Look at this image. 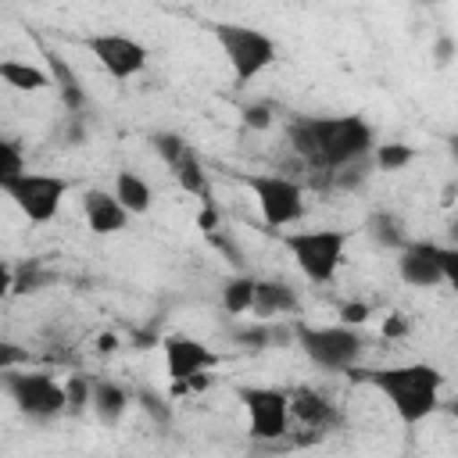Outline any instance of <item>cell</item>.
I'll return each instance as SVG.
<instances>
[{
    "mask_svg": "<svg viewBox=\"0 0 458 458\" xmlns=\"http://www.w3.org/2000/svg\"><path fill=\"white\" fill-rule=\"evenodd\" d=\"M247 186L258 197V208L272 229L293 225L304 215V193L286 175H247Z\"/></svg>",
    "mask_w": 458,
    "mask_h": 458,
    "instance_id": "obj_9",
    "label": "cell"
},
{
    "mask_svg": "<svg viewBox=\"0 0 458 458\" xmlns=\"http://www.w3.org/2000/svg\"><path fill=\"white\" fill-rule=\"evenodd\" d=\"M82 211H86V222L93 233L107 236V233H122L125 222H129V211L118 204L114 193H104V190H86L82 197Z\"/></svg>",
    "mask_w": 458,
    "mask_h": 458,
    "instance_id": "obj_13",
    "label": "cell"
},
{
    "mask_svg": "<svg viewBox=\"0 0 458 458\" xmlns=\"http://www.w3.org/2000/svg\"><path fill=\"white\" fill-rule=\"evenodd\" d=\"M411 157H415V150H411L408 143H376V165H379L383 172H397V168H404Z\"/></svg>",
    "mask_w": 458,
    "mask_h": 458,
    "instance_id": "obj_23",
    "label": "cell"
},
{
    "mask_svg": "<svg viewBox=\"0 0 458 458\" xmlns=\"http://www.w3.org/2000/svg\"><path fill=\"white\" fill-rule=\"evenodd\" d=\"M283 243L311 283H329L344 258L347 236L340 229H304V233H283Z\"/></svg>",
    "mask_w": 458,
    "mask_h": 458,
    "instance_id": "obj_4",
    "label": "cell"
},
{
    "mask_svg": "<svg viewBox=\"0 0 458 458\" xmlns=\"http://www.w3.org/2000/svg\"><path fill=\"white\" fill-rule=\"evenodd\" d=\"M89 390H93V383H89L86 376H72V379L64 383V408H68V411H82L86 401H89Z\"/></svg>",
    "mask_w": 458,
    "mask_h": 458,
    "instance_id": "obj_26",
    "label": "cell"
},
{
    "mask_svg": "<svg viewBox=\"0 0 458 458\" xmlns=\"http://www.w3.org/2000/svg\"><path fill=\"white\" fill-rule=\"evenodd\" d=\"M340 318H344V326H358L369 318V308L358 301H347V304H340Z\"/></svg>",
    "mask_w": 458,
    "mask_h": 458,
    "instance_id": "obj_33",
    "label": "cell"
},
{
    "mask_svg": "<svg viewBox=\"0 0 458 458\" xmlns=\"http://www.w3.org/2000/svg\"><path fill=\"white\" fill-rule=\"evenodd\" d=\"M114 197H118V204H122L125 211H147V208H150V186H147L140 175H132V172H118V179H114Z\"/></svg>",
    "mask_w": 458,
    "mask_h": 458,
    "instance_id": "obj_20",
    "label": "cell"
},
{
    "mask_svg": "<svg viewBox=\"0 0 458 458\" xmlns=\"http://www.w3.org/2000/svg\"><path fill=\"white\" fill-rule=\"evenodd\" d=\"M32 361V354L25 351V347H18V344H0V372L4 369H21V365H29Z\"/></svg>",
    "mask_w": 458,
    "mask_h": 458,
    "instance_id": "obj_29",
    "label": "cell"
},
{
    "mask_svg": "<svg viewBox=\"0 0 458 458\" xmlns=\"http://www.w3.org/2000/svg\"><path fill=\"white\" fill-rule=\"evenodd\" d=\"M369 229H372V236L383 243V247H404L408 240H404V225L394 218V215H386V211H379V215H372L369 218Z\"/></svg>",
    "mask_w": 458,
    "mask_h": 458,
    "instance_id": "obj_22",
    "label": "cell"
},
{
    "mask_svg": "<svg viewBox=\"0 0 458 458\" xmlns=\"http://www.w3.org/2000/svg\"><path fill=\"white\" fill-rule=\"evenodd\" d=\"M250 297H254V279H247V276L229 279V283H225V290H222V304H225V311H229V315L250 311Z\"/></svg>",
    "mask_w": 458,
    "mask_h": 458,
    "instance_id": "obj_21",
    "label": "cell"
},
{
    "mask_svg": "<svg viewBox=\"0 0 458 458\" xmlns=\"http://www.w3.org/2000/svg\"><path fill=\"white\" fill-rule=\"evenodd\" d=\"M47 61H50V75H54V82H57V89H61L64 107H68V111H82V107H86V93L79 89V79L72 75V68L64 64V57L54 54V50H47Z\"/></svg>",
    "mask_w": 458,
    "mask_h": 458,
    "instance_id": "obj_18",
    "label": "cell"
},
{
    "mask_svg": "<svg viewBox=\"0 0 458 458\" xmlns=\"http://www.w3.org/2000/svg\"><path fill=\"white\" fill-rule=\"evenodd\" d=\"M451 50H454V43H451V39H440V43H437V57H440V61H447V57H451Z\"/></svg>",
    "mask_w": 458,
    "mask_h": 458,
    "instance_id": "obj_38",
    "label": "cell"
},
{
    "mask_svg": "<svg viewBox=\"0 0 458 458\" xmlns=\"http://www.w3.org/2000/svg\"><path fill=\"white\" fill-rule=\"evenodd\" d=\"M0 79L21 93H36L50 82L47 72H39L36 64H25V61H0Z\"/></svg>",
    "mask_w": 458,
    "mask_h": 458,
    "instance_id": "obj_19",
    "label": "cell"
},
{
    "mask_svg": "<svg viewBox=\"0 0 458 458\" xmlns=\"http://www.w3.org/2000/svg\"><path fill=\"white\" fill-rule=\"evenodd\" d=\"M11 279H14V272L0 261V297H4V293H11Z\"/></svg>",
    "mask_w": 458,
    "mask_h": 458,
    "instance_id": "obj_37",
    "label": "cell"
},
{
    "mask_svg": "<svg viewBox=\"0 0 458 458\" xmlns=\"http://www.w3.org/2000/svg\"><path fill=\"white\" fill-rule=\"evenodd\" d=\"M140 404L150 411V419H154L157 426H168V422H172V401H165L157 390L143 386V390H140Z\"/></svg>",
    "mask_w": 458,
    "mask_h": 458,
    "instance_id": "obj_25",
    "label": "cell"
},
{
    "mask_svg": "<svg viewBox=\"0 0 458 458\" xmlns=\"http://www.w3.org/2000/svg\"><path fill=\"white\" fill-rule=\"evenodd\" d=\"M250 311L258 318L268 315H286L297 311V293L286 283H272V279H254V297H250Z\"/></svg>",
    "mask_w": 458,
    "mask_h": 458,
    "instance_id": "obj_15",
    "label": "cell"
},
{
    "mask_svg": "<svg viewBox=\"0 0 458 458\" xmlns=\"http://www.w3.org/2000/svg\"><path fill=\"white\" fill-rule=\"evenodd\" d=\"M293 333H297L304 354L322 369H336V372L344 369L347 372V369H354V361L361 354V336L347 326H326V329L297 326Z\"/></svg>",
    "mask_w": 458,
    "mask_h": 458,
    "instance_id": "obj_6",
    "label": "cell"
},
{
    "mask_svg": "<svg viewBox=\"0 0 458 458\" xmlns=\"http://www.w3.org/2000/svg\"><path fill=\"white\" fill-rule=\"evenodd\" d=\"M89 404H93V411H97V419H100L104 426H114V422L122 419L125 404H129V394H125L122 386L107 383V379H97L93 390H89Z\"/></svg>",
    "mask_w": 458,
    "mask_h": 458,
    "instance_id": "obj_17",
    "label": "cell"
},
{
    "mask_svg": "<svg viewBox=\"0 0 458 458\" xmlns=\"http://www.w3.org/2000/svg\"><path fill=\"white\" fill-rule=\"evenodd\" d=\"M114 347H118V336H114V333H104V336L97 340V351H100V354H111Z\"/></svg>",
    "mask_w": 458,
    "mask_h": 458,
    "instance_id": "obj_36",
    "label": "cell"
},
{
    "mask_svg": "<svg viewBox=\"0 0 458 458\" xmlns=\"http://www.w3.org/2000/svg\"><path fill=\"white\" fill-rule=\"evenodd\" d=\"M208 240H211V243H215V247H218V250H222V254L233 261V265H243V254H240V247H236L229 236H222L218 229H211V233H208Z\"/></svg>",
    "mask_w": 458,
    "mask_h": 458,
    "instance_id": "obj_32",
    "label": "cell"
},
{
    "mask_svg": "<svg viewBox=\"0 0 458 458\" xmlns=\"http://www.w3.org/2000/svg\"><path fill=\"white\" fill-rule=\"evenodd\" d=\"M0 386L11 394L14 408L29 419H54L64 411V383H57L47 372H0Z\"/></svg>",
    "mask_w": 458,
    "mask_h": 458,
    "instance_id": "obj_5",
    "label": "cell"
},
{
    "mask_svg": "<svg viewBox=\"0 0 458 458\" xmlns=\"http://www.w3.org/2000/svg\"><path fill=\"white\" fill-rule=\"evenodd\" d=\"M290 147L315 168H347L372 150V129L358 114L344 118H293Z\"/></svg>",
    "mask_w": 458,
    "mask_h": 458,
    "instance_id": "obj_1",
    "label": "cell"
},
{
    "mask_svg": "<svg viewBox=\"0 0 458 458\" xmlns=\"http://www.w3.org/2000/svg\"><path fill=\"white\" fill-rule=\"evenodd\" d=\"M172 172H175V179H179V186L186 190V193H193V197H200L204 204H215L211 200V186H208V175H204V168H200V161H197V154H193V147H186L172 165H168Z\"/></svg>",
    "mask_w": 458,
    "mask_h": 458,
    "instance_id": "obj_16",
    "label": "cell"
},
{
    "mask_svg": "<svg viewBox=\"0 0 458 458\" xmlns=\"http://www.w3.org/2000/svg\"><path fill=\"white\" fill-rule=\"evenodd\" d=\"M236 340L247 344V347H268V344H272V329H265V326H250V329H240Z\"/></svg>",
    "mask_w": 458,
    "mask_h": 458,
    "instance_id": "obj_30",
    "label": "cell"
},
{
    "mask_svg": "<svg viewBox=\"0 0 458 458\" xmlns=\"http://www.w3.org/2000/svg\"><path fill=\"white\" fill-rule=\"evenodd\" d=\"M86 50L97 57V64L114 75V79H132L143 72L147 64V47H140L136 39L129 36H118V32H104V36H89L86 39Z\"/></svg>",
    "mask_w": 458,
    "mask_h": 458,
    "instance_id": "obj_11",
    "label": "cell"
},
{
    "mask_svg": "<svg viewBox=\"0 0 458 458\" xmlns=\"http://www.w3.org/2000/svg\"><path fill=\"white\" fill-rule=\"evenodd\" d=\"M215 222H218V215H215V204H204V211H200L197 225H200L204 233H211V229H215Z\"/></svg>",
    "mask_w": 458,
    "mask_h": 458,
    "instance_id": "obj_35",
    "label": "cell"
},
{
    "mask_svg": "<svg viewBox=\"0 0 458 458\" xmlns=\"http://www.w3.org/2000/svg\"><path fill=\"white\" fill-rule=\"evenodd\" d=\"M454 250L451 247H437V243H426V240H415V243H404L401 247V279L411 283V286H437V283H454L458 279V268H454Z\"/></svg>",
    "mask_w": 458,
    "mask_h": 458,
    "instance_id": "obj_8",
    "label": "cell"
},
{
    "mask_svg": "<svg viewBox=\"0 0 458 458\" xmlns=\"http://www.w3.org/2000/svg\"><path fill=\"white\" fill-rule=\"evenodd\" d=\"M25 172V161H21V150L11 143V140H4L0 136V190L14 179V175H21Z\"/></svg>",
    "mask_w": 458,
    "mask_h": 458,
    "instance_id": "obj_24",
    "label": "cell"
},
{
    "mask_svg": "<svg viewBox=\"0 0 458 458\" xmlns=\"http://www.w3.org/2000/svg\"><path fill=\"white\" fill-rule=\"evenodd\" d=\"M243 122L250 129H268L272 125V111L265 104H250V107H243Z\"/></svg>",
    "mask_w": 458,
    "mask_h": 458,
    "instance_id": "obj_31",
    "label": "cell"
},
{
    "mask_svg": "<svg viewBox=\"0 0 458 458\" xmlns=\"http://www.w3.org/2000/svg\"><path fill=\"white\" fill-rule=\"evenodd\" d=\"M404 333H408V322H404L401 315H386V318H383V336H386V340H397V336H404Z\"/></svg>",
    "mask_w": 458,
    "mask_h": 458,
    "instance_id": "obj_34",
    "label": "cell"
},
{
    "mask_svg": "<svg viewBox=\"0 0 458 458\" xmlns=\"http://www.w3.org/2000/svg\"><path fill=\"white\" fill-rule=\"evenodd\" d=\"M211 32H215L236 82H250L276 61V43L258 29H247L236 21H218V25H211Z\"/></svg>",
    "mask_w": 458,
    "mask_h": 458,
    "instance_id": "obj_3",
    "label": "cell"
},
{
    "mask_svg": "<svg viewBox=\"0 0 458 458\" xmlns=\"http://www.w3.org/2000/svg\"><path fill=\"white\" fill-rule=\"evenodd\" d=\"M215 361H218L215 351H208L200 340L182 336V333L165 336V365H168V376L172 379H186L193 372H208Z\"/></svg>",
    "mask_w": 458,
    "mask_h": 458,
    "instance_id": "obj_12",
    "label": "cell"
},
{
    "mask_svg": "<svg viewBox=\"0 0 458 458\" xmlns=\"http://www.w3.org/2000/svg\"><path fill=\"white\" fill-rule=\"evenodd\" d=\"M68 182L57 179V175H43V172H21L14 175L4 193L14 200V208L29 218V222H50L61 208V197H64Z\"/></svg>",
    "mask_w": 458,
    "mask_h": 458,
    "instance_id": "obj_7",
    "label": "cell"
},
{
    "mask_svg": "<svg viewBox=\"0 0 458 458\" xmlns=\"http://www.w3.org/2000/svg\"><path fill=\"white\" fill-rule=\"evenodd\" d=\"M286 408H290V415H297L308 429H326V426L336 422V408H333L322 394H315V390H308V386L293 390V394L286 397Z\"/></svg>",
    "mask_w": 458,
    "mask_h": 458,
    "instance_id": "obj_14",
    "label": "cell"
},
{
    "mask_svg": "<svg viewBox=\"0 0 458 458\" xmlns=\"http://www.w3.org/2000/svg\"><path fill=\"white\" fill-rule=\"evenodd\" d=\"M361 379L372 383L408 426H415L426 415H433V408L440 401V386H444V372L426 365V361L394 365V369H372V372H361Z\"/></svg>",
    "mask_w": 458,
    "mask_h": 458,
    "instance_id": "obj_2",
    "label": "cell"
},
{
    "mask_svg": "<svg viewBox=\"0 0 458 458\" xmlns=\"http://www.w3.org/2000/svg\"><path fill=\"white\" fill-rule=\"evenodd\" d=\"M150 143H154V150L165 157V165H172V161L190 147V143H186L182 136H175V132H154V136H150Z\"/></svg>",
    "mask_w": 458,
    "mask_h": 458,
    "instance_id": "obj_28",
    "label": "cell"
},
{
    "mask_svg": "<svg viewBox=\"0 0 458 458\" xmlns=\"http://www.w3.org/2000/svg\"><path fill=\"white\" fill-rule=\"evenodd\" d=\"M47 279H50V276H47V272H43V268L32 261V265H25V268H21V272L11 279V293H32V290H39Z\"/></svg>",
    "mask_w": 458,
    "mask_h": 458,
    "instance_id": "obj_27",
    "label": "cell"
},
{
    "mask_svg": "<svg viewBox=\"0 0 458 458\" xmlns=\"http://www.w3.org/2000/svg\"><path fill=\"white\" fill-rule=\"evenodd\" d=\"M236 397L243 401L247 408V422H250V433L258 440H276L286 433V394L283 390H272V386H240Z\"/></svg>",
    "mask_w": 458,
    "mask_h": 458,
    "instance_id": "obj_10",
    "label": "cell"
}]
</instances>
